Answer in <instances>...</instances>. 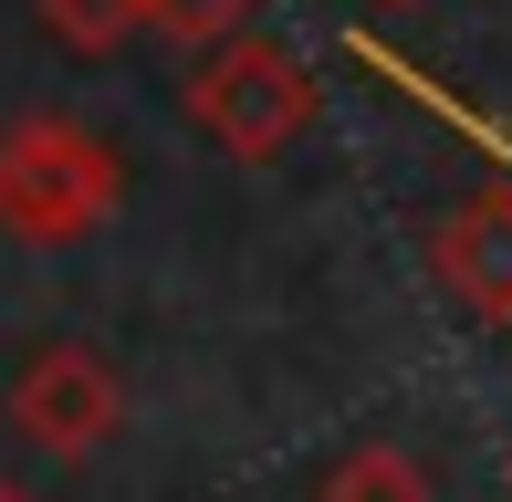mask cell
<instances>
[{"instance_id": "6da1fadb", "label": "cell", "mask_w": 512, "mask_h": 502, "mask_svg": "<svg viewBox=\"0 0 512 502\" xmlns=\"http://www.w3.org/2000/svg\"><path fill=\"white\" fill-rule=\"evenodd\" d=\"M126 199V157L74 116H11L0 126V231L11 241H84Z\"/></svg>"}, {"instance_id": "7a4b0ae2", "label": "cell", "mask_w": 512, "mask_h": 502, "mask_svg": "<svg viewBox=\"0 0 512 502\" xmlns=\"http://www.w3.org/2000/svg\"><path fill=\"white\" fill-rule=\"evenodd\" d=\"M178 105H189V126H199L220 157H283L293 136L314 126V74L283 53V42L230 32V42H209V53L189 63Z\"/></svg>"}, {"instance_id": "3957f363", "label": "cell", "mask_w": 512, "mask_h": 502, "mask_svg": "<svg viewBox=\"0 0 512 502\" xmlns=\"http://www.w3.org/2000/svg\"><path fill=\"white\" fill-rule=\"evenodd\" d=\"M115 419H126V377H115L84 335H42V346L11 367V429L42 450V461H84V450H105Z\"/></svg>"}, {"instance_id": "277c9868", "label": "cell", "mask_w": 512, "mask_h": 502, "mask_svg": "<svg viewBox=\"0 0 512 502\" xmlns=\"http://www.w3.org/2000/svg\"><path fill=\"white\" fill-rule=\"evenodd\" d=\"M429 272H439V293H450L460 314L512 325V178H502V189H471L429 231Z\"/></svg>"}, {"instance_id": "5b68a950", "label": "cell", "mask_w": 512, "mask_h": 502, "mask_svg": "<svg viewBox=\"0 0 512 502\" xmlns=\"http://www.w3.org/2000/svg\"><path fill=\"white\" fill-rule=\"evenodd\" d=\"M314 502H429V471H418V450H398V440H356L324 471Z\"/></svg>"}, {"instance_id": "8992f818", "label": "cell", "mask_w": 512, "mask_h": 502, "mask_svg": "<svg viewBox=\"0 0 512 502\" xmlns=\"http://www.w3.org/2000/svg\"><path fill=\"white\" fill-rule=\"evenodd\" d=\"M136 11H147V32H168V42H189V53H209V42L251 32V11H262V0H136Z\"/></svg>"}, {"instance_id": "52a82bcc", "label": "cell", "mask_w": 512, "mask_h": 502, "mask_svg": "<svg viewBox=\"0 0 512 502\" xmlns=\"http://www.w3.org/2000/svg\"><path fill=\"white\" fill-rule=\"evenodd\" d=\"M136 21H147L136 0H42V32H53V42H74V53H115Z\"/></svg>"}, {"instance_id": "ba28073f", "label": "cell", "mask_w": 512, "mask_h": 502, "mask_svg": "<svg viewBox=\"0 0 512 502\" xmlns=\"http://www.w3.org/2000/svg\"><path fill=\"white\" fill-rule=\"evenodd\" d=\"M0 502H32V492H21V482H11V471H0Z\"/></svg>"}, {"instance_id": "9c48e42d", "label": "cell", "mask_w": 512, "mask_h": 502, "mask_svg": "<svg viewBox=\"0 0 512 502\" xmlns=\"http://www.w3.org/2000/svg\"><path fill=\"white\" fill-rule=\"evenodd\" d=\"M377 11H418V0H377Z\"/></svg>"}, {"instance_id": "30bf717a", "label": "cell", "mask_w": 512, "mask_h": 502, "mask_svg": "<svg viewBox=\"0 0 512 502\" xmlns=\"http://www.w3.org/2000/svg\"><path fill=\"white\" fill-rule=\"evenodd\" d=\"M502 482H512V461H502Z\"/></svg>"}]
</instances>
